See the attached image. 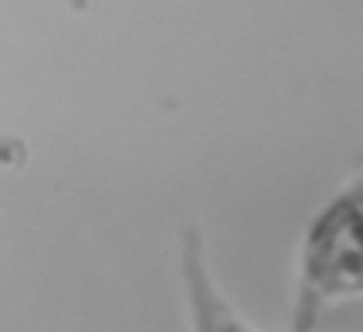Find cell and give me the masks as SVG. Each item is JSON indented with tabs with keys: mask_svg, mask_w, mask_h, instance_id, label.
Wrapping results in <instances>:
<instances>
[{
	"mask_svg": "<svg viewBox=\"0 0 363 332\" xmlns=\"http://www.w3.org/2000/svg\"><path fill=\"white\" fill-rule=\"evenodd\" d=\"M347 297H363V172L320 207L305 235L297 332H313Z\"/></svg>",
	"mask_w": 363,
	"mask_h": 332,
	"instance_id": "1",
	"label": "cell"
},
{
	"mask_svg": "<svg viewBox=\"0 0 363 332\" xmlns=\"http://www.w3.org/2000/svg\"><path fill=\"white\" fill-rule=\"evenodd\" d=\"M184 293H188L191 332H262V328H254L250 321H242V313H238V309L223 297L219 285H215L199 227L184 231Z\"/></svg>",
	"mask_w": 363,
	"mask_h": 332,
	"instance_id": "2",
	"label": "cell"
}]
</instances>
